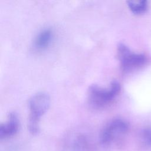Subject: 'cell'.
I'll return each mask as SVG.
<instances>
[{"mask_svg":"<svg viewBox=\"0 0 151 151\" xmlns=\"http://www.w3.org/2000/svg\"><path fill=\"white\" fill-rule=\"evenodd\" d=\"M19 126L17 114L11 112L8 114L7 120L0 125V139L1 140L11 138L16 134Z\"/></svg>","mask_w":151,"mask_h":151,"instance_id":"5","label":"cell"},{"mask_svg":"<svg viewBox=\"0 0 151 151\" xmlns=\"http://www.w3.org/2000/svg\"><path fill=\"white\" fill-rule=\"evenodd\" d=\"M52 38V31L46 28L40 30L34 40V45L38 50H44L50 44Z\"/></svg>","mask_w":151,"mask_h":151,"instance_id":"6","label":"cell"},{"mask_svg":"<svg viewBox=\"0 0 151 151\" xmlns=\"http://www.w3.org/2000/svg\"><path fill=\"white\" fill-rule=\"evenodd\" d=\"M120 91V84L116 80L111 81L109 87L103 88L96 84L88 90V100L91 106L96 109L104 107L110 104Z\"/></svg>","mask_w":151,"mask_h":151,"instance_id":"3","label":"cell"},{"mask_svg":"<svg viewBox=\"0 0 151 151\" xmlns=\"http://www.w3.org/2000/svg\"><path fill=\"white\" fill-rule=\"evenodd\" d=\"M142 138L147 144L151 145V129H146L142 133Z\"/></svg>","mask_w":151,"mask_h":151,"instance_id":"8","label":"cell"},{"mask_svg":"<svg viewBox=\"0 0 151 151\" xmlns=\"http://www.w3.org/2000/svg\"><path fill=\"white\" fill-rule=\"evenodd\" d=\"M127 6L130 10L135 14H141L145 13L147 9V1H128Z\"/></svg>","mask_w":151,"mask_h":151,"instance_id":"7","label":"cell"},{"mask_svg":"<svg viewBox=\"0 0 151 151\" xmlns=\"http://www.w3.org/2000/svg\"><path fill=\"white\" fill-rule=\"evenodd\" d=\"M117 55L122 70L130 72L143 66L146 62V57L142 54L133 52L124 44L120 43L117 46Z\"/></svg>","mask_w":151,"mask_h":151,"instance_id":"4","label":"cell"},{"mask_svg":"<svg viewBox=\"0 0 151 151\" xmlns=\"http://www.w3.org/2000/svg\"><path fill=\"white\" fill-rule=\"evenodd\" d=\"M50 104V98L44 92L37 93L29 99L28 101L29 115L28 127L31 134H35L38 132L40 119L49 108Z\"/></svg>","mask_w":151,"mask_h":151,"instance_id":"2","label":"cell"},{"mask_svg":"<svg viewBox=\"0 0 151 151\" xmlns=\"http://www.w3.org/2000/svg\"><path fill=\"white\" fill-rule=\"evenodd\" d=\"M129 130V124L124 120L114 119L108 122L100 134L101 144L107 148L119 147Z\"/></svg>","mask_w":151,"mask_h":151,"instance_id":"1","label":"cell"}]
</instances>
